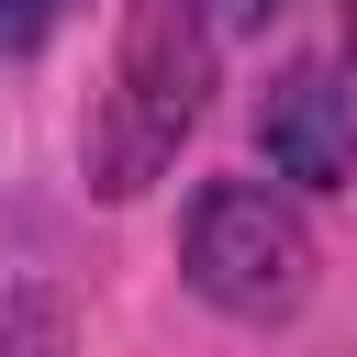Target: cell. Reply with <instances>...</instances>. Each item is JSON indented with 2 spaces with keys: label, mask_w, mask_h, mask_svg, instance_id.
I'll list each match as a JSON object with an SVG mask.
<instances>
[{
  "label": "cell",
  "mask_w": 357,
  "mask_h": 357,
  "mask_svg": "<svg viewBox=\"0 0 357 357\" xmlns=\"http://www.w3.org/2000/svg\"><path fill=\"white\" fill-rule=\"evenodd\" d=\"M190 11H201V22H268L279 0H190Z\"/></svg>",
  "instance_id": "8992f818"
},
{
  "label": "cell",
  "mask_w": 357,
  "mask_h": 357,
  "mask_svg": "<svg viewBox=\"0 0 357 357\" xmlns=\"http://www.w3.org/2000/svg\"><path fill=\"white\" fill-rule=\"evenodd\" d=\"M212 100V22L190 0H134L123 11V56H112V89L78 134V167L100 201H134L145 178H167L178 134L201 123Z\"/></svg>",
  "instance_id": "6da1fadb"
},
{
  "label": "cell",
  "mask_w": 357,
  "mask_h": 357,
  "mask_svg": "<svg viewBox=\"0 0 357 357\" xmlns=\"http://www.w3.org/2000/svg\"><path fill=\"white\" fill-rule=\"evenodd\" d=\"M346 45H357V11H346Z\"/></svg>",
  "instance_id": "52a82bcc"
},
{
  "label": "cell",
  "mask_w": 357,
  "mask_h": 357,
  "mask_svg": "<svg viewBox=\"0 0 357 357\" xmlns=\"http://www.w3.org/2000/svg\"><path fill=\"white\" fill-rule=\"evenodd\" d=\"M257 145L290 190H357V89L335 67H290L257 112Z\"/></svg>",
  "instance_id": "3957f363"
},
{
  "label": "cell",
  "mask_w": 357,
  "mask_h": 357,
  "mask_svg": "<svg viewBox=\"0 0 357 357\" xmlns=\"http://www.w3.org/2000/svg\"><path fill=\"white\" fill-rule=\"evenodd\" d=\"M0 357H67V324H56L45 290H22V301L0 312Z\"/></svg>",
  "instance_id": "277c9868"
},
{
  "label": "cell",
  "mask_w": 357,
  "mask_h": 357,
  "mask_svg": "<svg viewBox=\"0 0 357 357\" xmlns=\"http://www.w3.org/2000/svg\"><path fill=\"white\" fill-rule=\"evenodd\" d=\"M56 22H67V0H0V56H33Z\"/></svg>",
  "instance_id": "5b68a950"
},
{
  "label": "cell",
  "mask_w": 357,
  "mask_h": 357,
  "mask_svg": "<svg viewBox=\"0 0 357 357\" xmlns=\"http://www.w3.org/2000/svg\"><path fill=\"white\" fill-rule=\"evenodd\" d=\"M178 268H190V290H201L212 312H234V324H290V312L312 301V223H301L279 190H257V178H212V190L190 201V223H178Z\"/></svg>",
  "instance_id": "7a4b0ae2"
}]
</instances>
